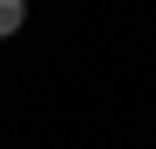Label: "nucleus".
I'll return each mask as SVG.
<instances>
[{"instance_id": "f257e3e1", "label": "nucleus", "mask_w": 156, "mask_h": 149, "mask_svg": "<svg viewBox=\"0 0 156 149\" xmlns=\"http://www.w3.org/2000/svg\"><path fill=\"white\" fill-rule=\"evenodd\" d=\"M20 20H27V0H0V41L20 34Z\"/></svg>"}]
</instances>
